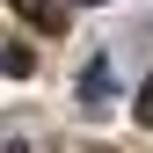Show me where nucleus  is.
<instances>
[{"mask_svg": "<svg viewBox=\"0 0 153 153\" xmlns=\"http://www.w3.org/2000/svg\"><path fill=\"white\" fill-rule=\"evenodd\" d=\"M80 102H88V109L109 102V59H88V73H80Z\"/></svg>", "mask_w": 153, "mask_h": 153, "instance_id": "nucleus-2", "label": "nucleus"}, {"mask_svg": "<svg viewBox=\"0 0 153 153\" xmlns=\"http://www.w3.org/2000/svg\"><path fill=\"white\" fill-rule=\"evenodd\" d=\"M139 124L153 131V73H146V88H139Z\"/></svg>", "mask_w": 153, "mask_h": 153, "instance_id": "nucleus-4", "label": "nucleus"}, {"mask_svg": "<svg viewBox=\"0 0 153 153\" xmlns=\"http://www.w3.org/2000/svg\"><path fill=\"white\" fill-rule=\"evenodd\" d=\"M15 15L44 36H66V0H15Z\"/></svg>", "mask_w": 153, "mask_h": 153, "instance_id": "nucleus-1", "label": "nucleus"}, {"mask_svg": "<svg viewBox=\"0 0 153 153\" xmlns=\"http://www.w3.org/2000/svg\"><path fill=\"white\" fill-rule=\"evenodd\" d=\"M0 73H15V80H29V73H36L29 44H0Z\"/></svg>", "mask_w": 153, "mask_h": 153, "instance_id": "nucleus-3", "label": "nucleus"}, {"mask_svg": "<svg viewBox=\"0 0 153 153\" xmlns=\"http://www.w3.org/2000/svg\"><path fill=\"white\" fill-rule=\"evenodd\" d=\"M73 7H102V0H73Z\"/></svg>", "mask_w": 153, "mask_h": 153, "instance_id": "nucleus-5", "label": "nucleus"}]
</instances>
